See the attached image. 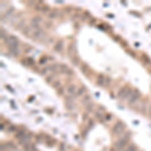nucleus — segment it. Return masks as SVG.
<instances>
[{"label":"nucleus","mask_w":151,"mask_h":151,"mask_svg":"<svg viewBox=\"0 0 151 151\" xmlns=\"http://www.w3.org/2000/svg\"><path fill=\"white\" fill-rule=\"evenodd\" d=\"M124 131H125V126H124V124L122 122H118L117 124H115V126H114V128H113V133L115 134V135L117 136L122 135L124 133Z\"/></svg>","instance_id":"obj_6"},{"label":"nucleus","mask_w":151,"mask_h":151,"mask_svg":"<svg viewBox=\"0 0 151 151\" xmlns=\"http://www.w3.org/2000/svg\"><path fill=\"white\" fill-rule=\"evenodd\" d=\"M63 93H64V91H63V89H58V94L62 95Z\"/></svg>","instance_id":"obj_27"},{"label":"nucleus","mask_w":151,"mask_h":151,"mask_svg":"<svg viewBox=\"0 0 151 151\" xmlns=\"http://www.w3.org/2000/svg\"><path fill=\"white\" fill-rule=\"evenodd\" d=\"M82 102L85 105H88L89 103H91V96H89V95H87V96H84V98H83Z\"/></svg>","instance_id":"obj_19"},{"label":"nucleus","mask_w":151,"mask_h":151,"mask_svg":"<svg viewBox=\"0 0 151 151\" xmlns=\"http://www.w3.org/2000/svg\"><path fill=\"white\" fill-rule=\"evenodd\" d=\"M149 116L151 117V107H150V110H149Z\"/></svg>","instance_id":"obj_28"},{"label":"nucleus","mask_w":151,"mask_h":151,"mask_svg":"<svg viewBox=\"0 0 151 151\" xmlns=\"http://www.w3.org/2000/svg\"><path fill=\"white\" fill-rule=\"evenodd\" d=\"M96 117H98L100 120H101V119L104 118V114L103 113H100V112H97V113H96Z\"/></svg>","instance_id":"obj_25"},{"label":"nucleus","mask_w":151,"mask_h":151,"mask_svg":"<svg viewBox=\"0 0 151 151\" xmlns=\"http://www.w3.org/2000/svg\"><path fill=\"white\" fill-rule=\"evenodd\" d=\"M52 87L55 88V89H60V81H55L52 82Z\"/></svg>","instance_id":"obj_21"},{"label":"nucleus","mask_w":151,"mask_h":151,"mask_svg":"<svg viewBox=\"0 0 151 151\" xmlns=\"http://www.w3.org/2000/svg\"><path fill=\"white\" fill-rule=\"evenodd\" d=\"M25 27H26V25H25V20H24V19H21V20L17 23L16 29H18V30H23V29L25 28Z\"/></svg>","instance_id":"obj_17"},{"label":"nucleus","mask_w":151,"mask_h":151,"mask_svg":"<svg viewBox=\"0 0 151 151\" xmlns=\"http://www.w3.org/2000/svg\"><path fill=\"white\" fill-rule=\"evenodd\" d=\"M50 74H52V75L53 74L52 65H47V67H45L42 69V70H41V75H43V76H47Z\"/></svg>","instance_id":"obj_13"},{"label":"nucleus","mask_w":151,"mask_h":151,"mask_svg":"<svg viewBox=\"0 0 151 151\" xmlns=\"http://www.w3.org/2000/svg\"><path fill=\"white\" fill-rule=\"evenodd\" d=\"M78 89H79V88L76 86V85H70L69 88H68V90H67V92H68V94H69L70 97H73L74 95L77 94Z\"/></svg>","instance_id":"obj_11"},{"label":"nucleus","mask_w":151,"mask_h":151,"mask_svg":"<svg viewBox=\"0 0 151 151\" xmlns=\"http://www.w3.org/2000/svg\"><path fill=\"white\" fill-rule=\"evenodd\" d=\"M131 94H132V90L129 89V88H123L119 91L118 93V98L119 99H123V100H127L130 98Z\"/></svg>","instance_id":"obj_2"},{"label":"nucleus","mask_w":151,"mask_h":151,"mask_svg":"<svg viewBox=\"0 0 151 151\" xmlns=\"http://www.w3.org/2000/svg\"><path fill=\"white\" fill-rule=\"evenodd\" d=\"M72 63L74 64L75 65H78L80 64V60H79V58L78 57H76V58H72Z\"/></svg>","instance_id":"obj_22"},{"label":"nucleus","mask_w":151,"mask_h":151,"mask_svg":"<svg viewBox=\"0 0 151 151\" xmlns=\"http://www.w3.org/2000/svg\"><path fill=\"white\" fill-rule=\"evenodd\" d=\"M93 108H94V104L89 103L88 105H86V109L88 111H93Z\"/></svg>","instance_id":"obj_23"},{"label":"nucleus","mask_w":151,"mask_h":151,"mask_svg":"<svg viewBox=\"0 0 151 151\" xmlns=\"http://www.w3.org/2000/svg\"><path fill=\"white\" fill-rule=\"evenodd\" d=\"M125 151H138L137 150V147H136L135 145H129V146H127L126 147V149H125Z\"/></svg>","instance_id":"obj_20"},{"label":"nucleus","mask_w":151,"mask_h":151,"mask_svg":"<svg viewBox=\"0 0 151 151\" xmlns=\"http://www.w3.org/2000/svg\"><path fill=\"white\" fill-rule=\"evenodd\" d=\"M129 141V138L128 137H121L119 138L118 140L115 142V148L117 150H122L125 148V146L127 145Z\"/></svg>","instance_id":"obj_4"},{"label":"nucleus","mask_w":151,"mask_h":151,"mask_svg":"<svg viewBox=\"0 0 151 151\" xmlns=\"http://www.w3.org/2000/svg\"><path fill=\"white\" fill-rule=\"evenodd\" d=\"M63 47H64V42H63V41H58V42L55 43L53 50H55V52H60L63 50Z\"/></svg>","instance_id":"obj_15"},{"label":"nucleus","mask_w":151,"mask_h":151,"mask_svg":"<svg viewBox=\"0 0 151 151\" xmlns=\"http://www.w3.org/2000/svg\"><path fill=\"white\" fill-rule=\"evenodd\" d=\"M60 14H62V13H60V12L58 11V9H52V11L48 12L47 16H48V18L52 19V18H58V17H60Z\"/></svg>","instance_id":"obj_12"},{"label":"nucleus","mask_w":151,"mask_h":151,"mask_svg":"<svg viewBox=\"0 0 151 151\" xmlns=\"http://www.w3.org/2000/svg\"><path fill=\"white\" fill-rule=\"evenodd\" d=\"M88 69H89V68H88V65H85V67H82V69H81V70H82V72H83V73H85V74H86Z\"/></svg>","instance_id":"obj_26"},{"label":"nucleus","mask_w":151,"mask_h":151,"mask_svg":"<svg viewBox=\"0 0 151 151\" xmlns=\"http://www.w3.org/2000/svg\"><path fill=\"white\" fill-rule=\"evenodd\" d=\"M9 48V52L12 55H14V57H17L19 55V52H20V50H19V47H8Z\"/></svg>","instance_id":"obj_16"},{"label":"nucleus","mask_w":151,"mask_h":151,"mask_svg":"<svg viewBox=\"0 0 151 151\" xmlns=\"http://www.w3.org/2000/svg\"><path fill=\"white\" fill-rule=\"evenodd\" d=\"M36 30H37V29H36L35 27H33V26L30 24V25H26V27L22 30V33L25 36H29V37H32Z\"/></svg>","instance_id":"obj_7"},{"label":"nucleus","mask_w":151,"mask_h":151,"mask_svg":"<svg viewBox=\"0 0 151 151\" xmlns=\"http://www.w3.org/2000/svg\"><path fill=\"white\" fill-rule=\"evenodd\" d=\"M43 19L40 17V16H35V17H33L31 19V25L33 26V27H35L36 29H40V24L42 23Z\"/></svg>","instance_id":"obj_8"},{"label":"nucleus","mask_w":151,"mask_h":151,"mask_svg":"<svg viewBox=\"0 0 151 151\" xmlns=\"http://www.w3.org/2000/svg\"><path fill=\"white\" fill-rule=\"evenodd\" d=\"M85 93H86V88L81 87V88H79V89H78V92H77V94H76V96H77V97L84 96Z\"/></svg>","instance_id":"obj_18"},{"label":"nucleus","mask_w":151,"mask_h":151,"mask_svg":"<svg viewBox=\"0 0 151 151\" xmlns=\"http://www.w3.org/2000/svg\"><path fill=\"white\" fill-rule=\"evenodd\" d=\"M53 79H55V75H50V77H47V83L52 82V81H53Z\"/></svg>","instance_id":"obj_24"},{"label":"nucleus","mask_w":151,"mask_h":151,"mask_svg":"<svg viewBox=\"0 0 151 151\" xmlns=\"http://www.w3.org/2000/svg\"><path fill=\"white\" fill-rule=\"evenodd\" d=\"M6 45L8 47H19V41L18 38L14 35H9L5 40Z\"/></svg>","instance_id":"obj_1"},{"label":"nucleus","mask_w":151,"mask_h":151,"mask_svg":"<svg viewBox=\"0 0 151 151\" xmlns=\"http://www.w3.org/2000/svg\"><path fill=\"white\" fill-rule=\"evenodd\" d=\"M140 97H141L140 92L138 91V90H134V91L132 92V94H131L130 98L128 99L129 105H133V106H134V105H135L138 101H139Z\"/></svg>","instance_id":"obj_3"},{"label":"nucleus","mask_w":151,"mask_h":151,"mask_svg":"<svg viewBox=\"0 0 151 151\" xmlns=\"http://www.w3.org/2000/svg\"><path fill=\"white\" fill-rule=\"evenodd\" d=\"M68 53L70 55V58H76V55H77V47H76V43H72V45L69 47V50H68Z\"/></svg>","instance_id":"obj_9"},{"label":"nucleus","mask_w":151,"mask_h":151,"mask_svg":"<svg viewBox=\"0 0 151 151\" xmlns=\"http://www.w3.org/2000/svg\"><path fill=\"white\" fill-rule=\"evenodd\" d=\"M60 72L65 75H73V70L65 65H60Z\"/></svg>","instance_id":"obj_10"},{"label":"nucleus","mask_w":151,"mask_h":151,"mask_svg":"<svg viewBox=\"0 0 151 151\" xmlns=\"http://www.w3.org/2000/svg\"><path fill=\"white\" fill-rule=\"evenodd\" d=\"M32 38L35 40H40V41H42V40H47V33L45 32V31L42 30L41 28L37 29V30L35 32V35H33Z\"/></svg>","instance_id":"obj_5"},{"label":"nucleus","mask_w":151,"mask_h":151,"mask_svg":"<svg viewBox=\"0 0 151 151\" xmlns=\"http://www.w3.org/2000/svg\"><path fill=\"white\" fill-rule=\"evenodd\" d=\"M98 85L99 86H104L105 87V85H106V77L103 75H100L98 76Z\"/></svg>","instance_id":"obj_14"}]
</instances>
